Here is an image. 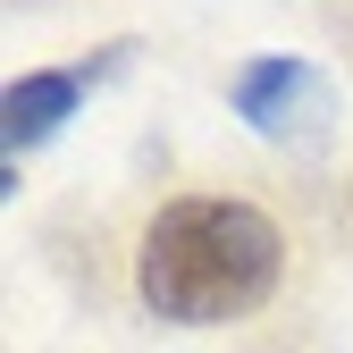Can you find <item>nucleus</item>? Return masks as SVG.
Instances as JSON below:
<instances>
[{
    "instance_id": "nucleus-2",
    "label": "nucleus",
    "mask_w": 353,
    "mask_h": 353,
    "mask_svg": "<svg viewBox=\"0 0 353 353\" xmlns=\"http://www.w3.org/2000/svg\"><path fill=\"white\" fill-rule=\"evenodd\" d=\"M228 101H236V118L252 135H270V143H320L328 118H336V93H328V76L312 59H244L236 84H228Z\"/></svg>"
},
{
    "instance_id": "nucleus-1",
    "label": "nucleus",
    "mask_w": 353,
    "mask_h": 353,
    "mask_svg": "<svg viewBox=\"0 0 353 353\" xmlns=\"http://www.w3.org/2000/svg\"><path fill=\"white\" fill-rule=\"evenodd\" d=\"M278 278H286L278 219L236 194H176L152 210V228L135 244V294L176 328L244 320L278 294Z\"/></svg>"
},
{
    "instance_id": "nucleus-3",
    "label": "nucleus",
    "mask_w": 353,
    "mask_h": 353,
    "mask_svg": "<svg viewBox=\"0 0 353 353\" xmlns=\"http://www.w3.org/2000/svg\"><path fill=\"white\" fill-rule=\"evenodd\" d=\"M84 84H93V68H34V76H17V84H9V101H0V118H9V152L51 143L59 126L76 118Z\"/></svg>"
}]
</instances>
